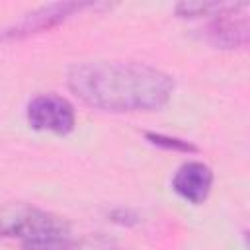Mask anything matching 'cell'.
<instances>
[{"label":"cell","instance_id":"1","mask_svg":"<svg viewBox=\"0 0 250 250\" xmlns=\"http://www.w3.org/2000/svg\"><path fill=\"white\" fill-rule=\"evenodd\" d=\"M66 86L94 109L146 113L168 105L176 82L172 74L146 62L82 61L66 70Z\"/></svg>","mask_w":250,"mask_h":250},{"label":"cell","instance_id":"2","mask_svg":"<svg viewBox=\"0 0 250 250\" xmlns=\"http://www.w3.org/2000/svg\"><path fill=\"white\" fill-rule=\"evenodd\" d=\"M0 238L18 240L21 250H80L64 217L23 201L0 205Z\"/></svg>","mask_w":250,"mask_h":250},{"label":"cell","instance_id":"3","mask_svg":"<svg viewBox=\"0 0 250 250\" xmlns=\"http://www.w3.org/2000/svg\"><path fill=\"white\" fill-rule=\"evenodd\" d=\"M201 39L223 51L244 49L250 41V4L223 2V6L209 16V21L203 25Z\"/></svg>","mask_w":250,"mask_h":250},{"label":"cell","instance_id":"4","mask_svg":"<svg viewBox=\"0 0 250 250\" xmlns=\"http://www.w3.org/2000/svg\"><path fill=\"white\" fill-rule=\"evenodd\" d=\"M98 6H105V4H96V2H78V0H66V2H51V4H43L27 14H23L20 20H16L14 23L6 25L0 31V39L2 41H21L27 39L31 35L49 31L59 27L61 23H64L68 18L88 10V8H98Z\"/></svg>","mask_w":250,"mask_h":250},{"label":"cell","instance_id":"5","mask_svg":"<svg viewBox=\"0 0 250 250\" xmlns=\"http://www.w3.org/2000/svg\"><path fill=\"white\" fill-rule=\"evenodd\" d=\"M25 119L31 129L53 133L59 137H64L74 131L76 127V111L74 105L53 92L37 94L27 102L25 107Z\"/></svg>","mask_w":250,"mask_h":250},{"label":"cell","instance_id":"6","mask_svg":"<svg viewBox=\"0 0 250 250\" xmlns=\"http://www.w3.org/2000/svg\"><path fill=\"white\" fill-rule=\"evenodd\" d=\"M215 174L213 170L199 160H188L180 164L170 180V186L178 197L191 205H201L213 188Z\"/></svg>","mask_w":250,"mask_h":250},{"label":"cell","instance_id":"7","mask_svg":"<svg viewBox=\"0 0 250 250\" xmlns=\"http://www.w3.org/2000/svg\"><path fill=\"white\" fill-rule=\"evenodd\" d=\"M145 139L150 145H154L158 148H164V150H174V152H184V154H193V152L199 150L191 141H186V139H180V137H172V135H164V133L146 131Z\"/></svg>","mask_w":250,"mask_h":250},{"label":"cell","instance_id":"8","mask_svg":"<svg viewBox=\"0 0 250 250\" xmlns=\"http://www.w3.org/2000/svg\"><path fill=\"white\" fill-rule=\"evenodd\" d=\"M221 6L223 2H180L176 4L174 12L178 18H209Z\"/></svg>","mask_w":250,"mask_h":250}]
</instances>
